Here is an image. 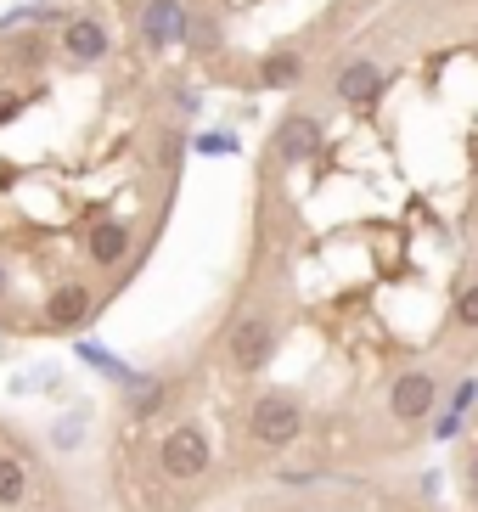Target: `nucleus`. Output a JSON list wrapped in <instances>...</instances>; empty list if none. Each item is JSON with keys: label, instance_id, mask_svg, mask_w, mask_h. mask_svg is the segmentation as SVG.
Masks as SVG:
<instances>
[{"label": "nucleus", "instance_id": "obj_1", "mask_svg": "<svg viewBox=\"0 0 478 512\" xmlns=\"http://www.w3.org/2000/svg\"><path fill=\"white\" fill-rule=\"evenodd\" d=\"M214 462L209 451V434L197 428V422H180V428H169L164 439H158V473H164L169 484H192L203 479Z\"/></svg>", "mask_w": 478, "mask_h": 512}, {"label": "nucleus", "instance_id": "obj_2", "mask_svg": "<svg viewBox=\"0 0 478 512\" xmlns=\"http://www.w3.org/2000/svg\"><path fill=\"white\" fill-rule=\"evenodd\" d=\"M186 34H192V0H147V6L135 12V40H141V51H152V57L186 46Z\"/></svg>", "mask_w": 478, "mask_h": 512}, {"label": "nucleus", "instance_id": "obj_3", "mask_svg": "<svg viewBox=\"0 0 478 512\" xmlns=\"http://www.w3.org/2000/svg\"><path fill=\"white\" fill-rule=\"evenodd\" d=\"M57 51L74 68H102L107 57H113V29H107V17H96V12H68L62 17V29H57Z\"/></svg>", "mask_w": 478, "mask_h": 512}, {"label": "nucleus", "instance_id": "obj_4", "mask_svg": "<svg viewBox=\"0 0 478 512\" xmlns=\"http://www.w3.org/2000/svg\"><path fill=\"white\" fill-rule=\"evenodd\" d=\"M299 434H304V411H299L293 394H265V400H254V411H248V439H254V445L282 451V445H293Z\"/></svg>", "mask_w": 478, "mask_h": 512}, {"label": "nucleus", "instance_id": "obj_5", "mask_svg": "<svg viewBox=\"0 0 478 512\" xmlns=\"http://www.w3.org/2000/svg\"><path fill=\"white\" fill-rule=\"evenodd\" d=\"M96 304H102V293H96L85 276H74V282H57V287H51V299H45V310H40V327H51V332H79V327H90Z\"/></svg>", "mask_w": 478, "mask_h": 512}, {"label": "nucleus", "instance_id": "obj_6", "mask_svg": "<svg viewBox=\"0 0 478 512\" xmlns=\"http://www.w3.org/2000/svg\"><path fill=\"white\" fill-rule=\"evenodd\" d=\"M383 85H389V68L377 57H366V51H349L344 62H332V96L349 107H366L383 96Z\"/></svg>", "mask_w": 478, "mask_h": 512}, {"label": "nucleus", "instance_id": "obj_7", "mask_svg": "<svg viewBox=\"0 0 478 512\" xmlns=\"http://www.w3.org/2000/svg\"><path fill=\"white\" fill-rule=\"evenodd\" d=\"M225 355H231L237 372H265L270 355H276V321L270 316H242L237 327H231V338H225Z\"/></svg>", "mask_w": 478, "mask_h": 512}, {"label": "nucleus", "instance_id": "obj_8", "mask_svg": "<svg viewBox=\"0 0 478 512\" xmlns=\"http://www.w3.org/2000/svg\"><path fill=\"white\" fill-rule=\"evenodd\" d=\"M321 147H327V124L315 119L310 107H293V113L276 124V158H282V164H310Z\"/></svg>", "mask_w": 478, "mask_h": 512}, {"label": "nucleus", "instance_id": "obj_9", "mask_svg": "<svg viewBox=\"0 0 478 512\" xmlns=\"http://www.w3.org/2000/svg\"><path fill=\"white\" fill-rule=\"evenodd\" d=\"M434 400H439V377L422 372V366L400 372V377H394V389H389V411L400 422H422L428 411H434Z\"/></svg>", "mask_w": 478, "mask_h": 512}, {"label": "nucleus", "instance_id": "obj_10", "mask_svg": "<svg viewBox=\"0 0 478 512\" xmlns=\"http://www.w3.org/2000/svg\"><path fill=\"white\" fill-rule=\"evenodd\" d=\"M254 68H259L254 85H265V91H293L310 62H304V51H270V57H259Z\"/></svg>", "mask_w": 478, "mask_h": 512}, {"label": "nucleus", "instance_id": "obj_11", "mask_svg": "<svg viewBox=\"0 0 478 512\" xmlns=\"http://www.w3.org/2000/svg\"><path fill=\"white\" fill-rule=\"evenodd\" d=\"M29 484H34L29 456L0 451V507H23V501H29Z\"/></svg>", "mask_w": 478, "mask_h": 512}, {"label": "nucleus", "instance_id": "obj_12", "mask_svg": "<svg viewBox=\"0 0 478 512\" xmlns=\"http://www.w3.org/2000/svg\"><path fill=\"white\" fill-rule=\"evenodd\" d=\"M74 355H79V361H90V366H96L102 377H113V383H124V389H130V383H141V372H135V366L124 361V355H113V349H102L96 338H79V344H74Z\"/></svg>", "mask_w": 478, "mask_h": 512}, {"label": "nucleus", "instance_id": "obj_13", "mask_svg": "<svg viewBox=\"0 0 478 512\" xmlns=\"http://www.w3.org/2000/svg\"><path fill=\"white\" fill-rule=\"evenodd\" d=\"M164 400H169V383H164V377H147V372H141V383H130V417H152Z\"/></svg>", "mask_w": 478, "mask_h": 512}, {"label": "nucleus", "instance_id": "obj_14", "mask_svg": "<svg viewBox=\"0 0 478 512\" xmlns=\"http://www.w3.org/2000/svg\"><path fill=\"white\" fill-rule=\"evenodd\" d=\"M192 147L203 152V158H231V152H237V136H231V130H203V136H192Z\"/></svg>", "mask_w": 478, "mask_h": 512}, {"label": "nucleus", "instance_id": "obj_15", "mask_svg": "<svg viewBox=\"0 0 478 512\" xmlns=\"http://www.w3.org/2000/svg\"><path fill=\"white\" fill-rule=\"evenodd\" d=\"M473 406H478V377H462V383H456V394H450V411H456V417H467Z\"/></svg>", "mask_w": 478, "mask_h": 512}, {"label": "nucleus", "instance_id": "obj_16", "mask_svg": "<svg viewBox=\"0 0 478 512\" xmlns=\"http://www.w3.org/2000/svg\"><path fill=\"white\" fill-rule=\"evenodd\" d=\"M456 321H462V327H478V282L456 299Z\"/></svg>", "mask_w": 478, "mask_h": 512}, {"label": "nucleus", "instance_id": "obj_17", "mask_svg": "<svg viewBox=\"0 0 478 512\" xmlns=\"http://www.w3.org/2000/svg\"><path fill=\"white\" fill-rule=\"evenodd\" d=\"M456 434H462V417H456V411H439V422H434V439H456Z\"/></svg>", "mask_w": 478, "mask_h": 512}, {"label": "nucleus", "instance_id": "obj_18", "mask_svg": "<svg viewBox=\"0 0 478 512\" xmlns=\"http://www.w3.org/2000/svg\"><path fill=\"white\" fill-rule=\"evenodd\" d=\"M6 293H12V265L0 259V299H6Z\"/></svg>", "mask_w": 478, "mask_h": 512}]
</instances>
